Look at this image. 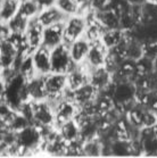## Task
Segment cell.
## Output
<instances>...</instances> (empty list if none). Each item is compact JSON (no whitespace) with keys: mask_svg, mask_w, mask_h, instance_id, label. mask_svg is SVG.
Masks as SVG:
<instances>
[{"mask_svg":"<svg viewBox=\"0 0 157 158\" xmlns=\"http://www.w3.org/2000/svg\"><path fill=\"white\" fill-rule=\"evenodd\" d=\"M45 77V86H46V99L51 104L56 105L58 101L63 99L67 91V76L66 74L59 73H49Z\"/></svg>","mask_w":157,"mask_h":158,"instance_id":"cell-1","label":"cell"},{"mask_svg":"<svg viewBox=\"0 0 157 158\" xmlns=\"http://www.w3.org/2000/svg\"><path fill=\"white\" fill-rule=\"evenodd\" d=\"M50 59H51V72L53 73L67 74L78 66L72 60L68 44L65 42L50 49Z\"/></svg>","mask_w":157,"mask_h":158,"instance_id":"cell-2","label":"cell"},{"mask_svg":"<svg viewBox=\"0 0 157 158\" xmlns=\"http://www.w3.org/2000/svg\"><path fill=\"white\" fill-rule=\"evenodd\" d=\"M32 124L42 127L55 126V107L47 99L33 101Z\"/></svg>","mask_w":157,"mask_h":158,"instance_id":"cell-3","label":"cell"},{"mask_svg":"<svg viewBox=\"0 0 157 158\" xmlns=\"http://www.w3.org/2000/svg\"><path fill=\"white\" fill-rule=\"evenodd\" d=\"M86 29L87 21L84 15L78 14L67 17L64 22V35H63L64 42L70 44L74 42L75 40L84 36Z\"/></svg>","mask_w":157,"mask_h":158,"instance_id":"cell-4","label":"cell"},{"mask_svg":"<svg viewBox=\"0 0 157 158\" xmlns=\"http://www.w3.org/2000/svg\"><path fill=\"white\" fill-rule=\"evenodd\" d=\"M55 107V126L58 127L62 124L74 119L80 111V107L72 100L71 98L64 97L58 101Z\"/></svg>","mask_w":157,"mask_h":158,"instance_id":"cell-5","label":"cell"},{"mask_svg":"<svg viewBox=\"0 0 157 158\" xmlns=\"http://www.w3.org/2000/svg\"><path fill=\"white\" fill-rule=\"evenodd\" d=\"M91 71H92V69L84 61L83 64L78 65L73 71L67 73L66 76H67L68 91H74L87 83H89Z\"/></svg>","mask_w":157,"mask_h":158,"instance_id":"cell-6","label":"cell"},{"mask_svg":"<svg viewBox=\"0 0 157 158\" xmlns=\"http://www.w3.org/2000/svg\"><path fill=\"white\" fill-rule=\"evenodd\" d=\"M98 94H99V91L91 83H87V84L82 85L81 88H78V89L74 90V91H68L67 90L65 97L71 98L72 100L81 108L84 105L96 100Z\"/></svg>","mask_w":157,"mask_h":158,"instance_id":"cell-7","label":"cell"},{"mask_svg":"<svg viewBox=\"0 0 157 158\" xmlns=\"http://www.w3.org/2000/svg\"><path fill=\"white\" fill-rule=\"evenodd\" d=\"M33 64L36 67V74L47 75L51 73V59H50V49L40 46L32 52Z\"/></svg>","mask_w":157,"mask_h":158,"instance_id":"cell-8","label":"cell"},{"mask_svg":"<svg viewBox=\"0 0 157 158\" xmlns=\"http://www.w3.org/2000/svg\"><path fill=\"white\" fill-rule=\"evenodd\" d=\"M64 23H58L55 25L43 27L42 46L53 49L64 42Z\"/></svg>","mask_w":157,"mask_h":158,"instance_id":"cell-9","label":"cell"},{"mask_svg":"<svg viewBox=\"0 0 157 158\" xmlns=\"http://www.w3.org/2000/svg\"><path fill=\"white\" fill-rule=\"evenodd\" d=\"M108 54V49L101 41H96V42H91L90 44L89 52L87 55L86 63L89 65L91 69H98V67H103L105 64V59Z\"/></svg>","mask_w":157,"mask_h":158,"instance_id":"cell-10","label":"cell"},{"mask_svg":"<svg viewBox=\"0 0 157 158\" xmlns=\"http://www.w3.org/2000/svg\"><path fill=\"white\" fill-rule=\"evenodd\" d=\"M90 44H91V42L86 36H82V38L75 40L74 42L68 44L70 55H71V58L72 60L74 61V64L81 65L86 61L87 55H88L90 49Z\"/></svg>","mask_w":157,"mask_h":158,"instance_id":"cell-11","label":"cell"},{"mask_svg":"<svg viewBox=\"0 0 157 158\" xmlns=\"http://www.w3.org/2000/svg\"><path fill=\"white\" fill-rule=\"evenodd\" d=\"M26 94L29 100H43L46 99V86H45V77L43 75L36 74L32 79L26 81Z\"/></svg>","mask_w":157,"mask_h":158,"instance_id":"cell-12","label":"cell"},{"mask_svg":"<svg viewBox=\"0 0 157 158\" xmlns=\"http://www.w3.org/2000/svg\"><path fill=\"white\" fill-rule=\"evenodd\" d=\"M18 57V49L11 40L0 43V66L1 69L14 67Z\"/></svg>","mask_w":157,"mask_h":158,"instance_id":"cell-13","label":"cell"},{"mask_svg":"<svg viewBox=\"0 0 157 158\" xmlns=\"http://www.w3.org/2000/svg\"><path fill=\"white\" fill-rule=\"evenodd\" d=\"M42 33L43 26L36 21V18L30 21L29 26H28V29L25 31L24 35L30 49L32 51H34L40 46H42Z\"/></svg>","mask_w":157,"mask_h":158,"instance_id":"cell-14","label":"cell"},{"mask_svg":"<svg viewBox=\"0 0 157 158\" xmlns=\"http://www.w3.org/2000/svg\"><path fill=\"white\" fill-rule=\"evenodd\" d=\"M66 18L67 17L56 6H53V7L40 10L39 15L36 17V21L39 22L43 27H47V26L58 24V23H64L66 21Z\"/></svg>","mask_w":157,"mask_h":158,"instance_id":"cell-15","label":"cell"},{"mask_svg":"<svg viewBox=\"0 0 157 158\" xmlns=\"http://www.w3.org/2000/svg\"><path fill=\"white\" fill-rule=\"evenodd\" d=\"M112 82H113V76L104 66L98 69H92L90 73L89 83H91L99 92H103Z\"/></svg>","mask_w":157,"mask_h":158,"instance_id":"cell-16","label":"cell"},{"mask_svg":"<svg viewBox=\"0 0 157 158\" xmlns=\"http://www.w3.org/2000/svg\"><path fill=\"white\" fill-rule=\"evenodd\" d=\"M124 38H125V31H123L120 27L118 29H108L105 31V33L103 34L100 41L109 50L112 48L118 46L124 40Z\"/></svg>","mask_w":157,"mask_h":158,"instance_id":"cell-17","label":"cell"},{"mask_svg":"<svg viewBox=\"0 0 157 158\" xmlns=\"http://www.w3.org/2000/svg\"><path fill=\"white\" fill-rule=\"evenodd\" d=\"M59 133H61L62 138L64 139L66 142H70V141H74L80 139V135H81V129L78 124L76 123L75 119H71L68 122L62 124L61 126L57 127Z\"/></svg>","mask_w":157,"mask_h":158,"instance_id":"cell-18","label":"cell"},{"mask_svg":"<svg viewBox=\"0 0 157 158\" xmlns=\"http://www.w3.org/2000/svg\"><path fill=\"white\" fill-rule=\"evenodd\" d=\"M16 67H17V72L21 74L25 80L32 79L33 76L36 75V71L33 64L32 54L26 56L24 58H17L16 61Z\"/></svg>","mask_w":157,"mask_h":158,"instance_id":"cell-19","label":"cell"},{"mask_svg":"<svg viewBox=\"0 0 157 158\" xmlns=\"http://www.w3.org/2000/svg\"><path fill=\"white\" fill-rule=\"evenodd\" d=\"M23 0H4L1 9H0V21H11L15 15L17 14Z\"/></svg>","mask_w":157,"mask_h":158,"instance_id":"cell-20","label":"cell"},{"mask_svg":"<svg viewBox=\"0 0 157 158\" xmlns=\"http://www.w3.org/2000/svg\"><path fill=\"white\" fill-rule=\"evenodd\" d=\"M82 149L83 156H90V157L101 156L103 155V141L99 138L84 140L82 143Z\"/></svg>","mask_w":157,"mask_h":158,"instance_id":"cell-21","label":"cell"},{"mask_svg":"<svg viewBox=\"0 0 157 158\" xmlns=\"http://www.w3.org/2000/svg\"><path fill=\"white\" fill-rule=\"evenodd\" d=\"M40 10L41 9L36 2V0H23L18 13L22 16H24L25 18H28L29 21H32V19L38 17Z\"/></svg>","mask_w":157,"mask_h":158,"instance_id":"cell-22","label":"cell"},{"mask_svg":"<svg viewBox=\"0 0 157 158\" xmlns=\"http://www.w3.org/2000/svg\"><path fill=\"white\" fill-rule=\"evenodd\" d=\"M109 152L114 156H131L130 141L124 140H112L109 142Z\"/></svg>","mask_w":157,"mask_h":158,"instance_id":"cell-23","label":"cell"},{"mask_svg":"<svg viewBox=\"0 0 157 158\" xmlns=\"http://www.w3.org/2000/svg\"><path fill=\"white\" fill-rule=\"evenodd\" d=\"M29 19L25 18L24 16H22L19 13H17L11 21L7 22L11 33H19V34H24L28 26H29Z\"/></svg>","mask_w":157,"mask_h":158,"instance_id":"cell-24","label":"cell"},{"mask_svg":"<svg viewBox=\"0 0 157 158\" xmlns=\"http://www.w3.org/2000/svg\"><path fill=\"white\" fill-rule=\"evenodd\" d=\"M16 115H17V110L15 108L11 107L7 101L0 100V121L1 122H4L9 127V124Z\"/></svg>","mask_w":157,"mask_h":158,"instance_id":"cell-25","label":"cell"},{"mask_svg":"<svg viewBox=\"0 0 157 158\" xmlns=\"http://www.w3.org/2000/svg\"><path fill=\"white\" fill-rule=\"evenodd\" d=\"M56 7H57L66 17L81 14L78 7L72 1V0H57V1H56Z\"/></svg>","mask_w":157,"mask_h":158,"instance_id":"cell-26","label":"cell"},{"mask_svg":"<svg viewBox=\"0 0 157 158\" xmlns=\"http://www.w3.org/2000/svg\"><path fill=\"white\" fill-rule=\"evenodd\" d=\"M142 47V57L149 58L151 60H155L157 58V41L155 40H148L141 42Z\"/></svg>","mask_w":157,"mask_h":158,"instance_id":"cell-27","label":"cell"},{"mask_svg":"<svg viewBox=\"0 0 157 158\" xmlns=\"http://www.w3.org/2000/svg\"><path fill=\"white\" fill-rule=\"evenodd\" d=\"M31 124H32V123L30 122L29 119L17 111V115L15 116L14 119H13L11 122V124H9V130L15 133H18L19 131H22L23 129H25L26 126L31 125Z\"/></svg>","mask_w":157,"mask_h":158,"instance_id":"cell-28","label":"cell"},{"mask_svg":"<svg viewBox=\"0 0 157 158\" xmlns=\"http://www.w3.org/2000/svg\"><path fill=\"white\" fill-rule=\"evenodd\" d=\"M11 35V31L9 29V26L6 22H1L0 21V43L5 42L9 40Z\"/></svg>","mask_w":157,"mask_h":158,"instance_id":"cell-29","label":"cell"},{"mask_svg":"<svg viewBox=\"0 0 157 158\" xmlns=\"http://www.w3.org/2000/svg\"><path fill=\"white\" fill-rule=\"evenodd\" d=\"M80 9L81 15H86L91 9L90 8V0H72Z\"/></svg>","mask_w":157,"mask_h":158,"instance_id":"cell-30","label":"cell"},{"mask_svg":"<svg viewBox=\"0 0 157 158\" xmlns=\"http://www.w3.org/2000/svg\"><path fill=\"white\" fill-rule=\"evenodd\" d=\"M56 1L57 0H36V2L38 4L41 10L46 9V8L53 7V6H56Z\"/></svg>","mask_w":157,"mask_h":158,"instance_id":"cell-31","label":"cell"},{"mask_svg":"<svg viewBox=\"0 0 157 158\" xmlns=\"http://www.w3.org/2000/svg\"><path fill=\"white\" fill-rule=\"evenodd\" d=\"M6 89H7V81L0 75V100H4Z\"/></svg>","mask_w":157,"mask_h":158,"instance_id":"cell-32","label":"cell"},{"mask_svg":"<svg viewBox=\"0 0 157 158\" xmlns=\"http://www.w3.org/2000/svg\"><path fill=\"white\" fill-rule=\"evenodd\" d=\"M124 1L130 6H142L146 2H148L149 0H124Z\"/></svg>","mask_w":157,"mask_h":158,"instance_id":"cell-33","label":"cell"},{"mask_svg":"<svg viewBox=\"0 0 157 158\" xmlns=\"http://www.w3.org/2000/svg\"><path fill=\"white\" fill-rule=\"evenodd\" d=\"M151 132H153L154 137H155L157 139V123L154 126H151Z\"/></svg>","mask_w":157,"mask_h":158,"instance_id":"cell-34","label":"cell"},{"mask_svg":"<svg viewBox=\"0 0 157 158\" xmlns=\"http://www.w3.org/2000/svg\"><path fill=\"white\" fill-rule=\"evenodd\" d=\"M2 2H4V0H0V9H1V6H2Z\"/></svg>","mask_w":157,"mask_h":158,"instance_id":"cell-35","label":"cell"},{"mask_svg":"<svg viewBox=\"0 0 157 158\" xmlns=\"http://www.w3.org/2000/svg\"><path fill=\"white\" fill-rule=\"evenodd\" d=\"M1 71H2V69H1V66H0V74H1Z\"/></svg>","mask_w":157,"mask_h":158,"instance_id":"cell-36","label":"cell"},{"mask_svg":"<svg viewBox=\"0 0 157 158\" xmlns=\"http://www.w3.org/2000/svg\"><path fill=\"white\" fill-rule=\"evenodd\" d=\"M0 142H1V138H0Z\"/></svg>","mask_w":157,"mask_h":158,"instance_id":"cell-37","label":"cell"}]
</instances>
